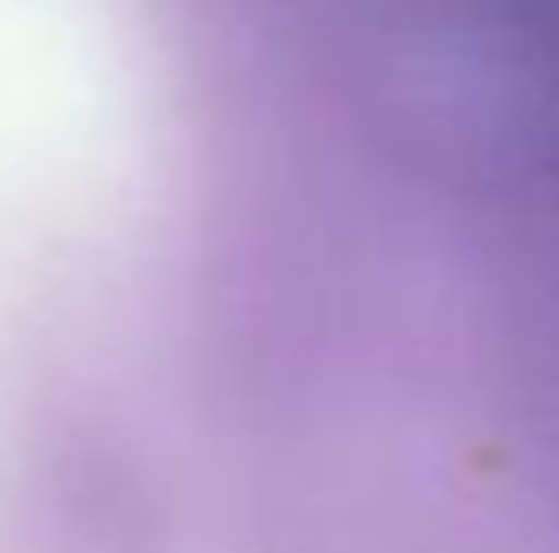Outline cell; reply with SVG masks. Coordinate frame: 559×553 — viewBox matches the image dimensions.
Listing matches in <instances>:
<instances>
[{"mask_svg":"<svg viewBox=\"0 0 559 553\" xmlns=\"http://www.w3.org/2000/svg\"><path fill=\"white\" fill-rule=\"evenodd\" d=\"M143 0H0V553H222Z\"/></svg>","mask_w":559,"mask_h":553,"instance_id":"cell-1","label":"cell"}]
</instances>
